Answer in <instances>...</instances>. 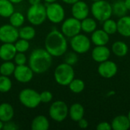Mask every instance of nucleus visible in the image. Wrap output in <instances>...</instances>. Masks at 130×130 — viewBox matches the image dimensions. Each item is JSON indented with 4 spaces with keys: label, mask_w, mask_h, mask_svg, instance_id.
I'll list each match as a JSON object with an SVG mask.
<instances>
[{
    "label": "nucleus",
    "mask_w": 130,
    "mask_h": 130,
    "mask_svg": "<svg viewBox=\"0 0 130 130\" xmlns=\"http://www.w3.org/2000/svg\"><path fill=\"white\" fill-rule=\"evenodd\" d=\"M45 49L52 56L59 57L64 55L68 49L66 37L59 30H53L46 37Z\"/></svg>",
    "instance_id": "1"
},
{
    "label": "nucleus",
    "mask_w": 130,
    "mask_h": 130,
    "mask_svg": "<svg viewBox=\"0 0 130 130\" xmlns=\"http://www.w3.org/2000/svg\"><path fill=\"white\" fill-rule=\"evenodd\" d=\"M53 56L46 49L37 48L30 54L28 66L34 73L42 74L46 72L52 66Z\"/></svg>",
    "instance_id": "2"
},
{
    "label": "nucleus",
    "mask_w": 130,
    "mask_h": 130,
    "mask_svg": "<svg viewBox=\"0 0 130 130\" xmlns=\"http://www.w3.org/2000/svg\"><path fill=\"white\" fill-rule=\"evenodd\" d=\"M91 11L95 20L104 22L110 18L113 14L112 5L106 0H98L94 2L91 7Z\"/></svg>",
    "instance_id": "3"
},
{
    "label": "nucleus",
    "mask_w": 130,
    "mask_h": 130,
    "mask_svg": "<svg viewBox=\"0 0 130 130\" xmlns=\"http://www.w3.org/2000/svg\"><path fill=\"white\" fill-rule=\"evenodd\" d=\"M54 78L57 84L62 86H67L75 78V71L72 66L66 62L61 63L54 71Z\"/></svg>",
    "instance_id": "4"
},
{
    "label": "nucleus",
    "mask_w": 130,
    "mask_h": 130,
    "mask_svg": "<svg viewBox=\"0 0 130 130\" xmlns=\"http://www.w3.org/2000/svg\"><path fill=\"white\" fill-rule=\"evenodd\" d=\"M18 99L22 105L29 109H34L41 103L40 93L30 88L23 89L19 93Z\"/></svg>",
    "instance_id": "5"
},
{
    "label": "nucleus",
    "mask_w": 130,
    "mask_h": 130,
    "mask_svg": "<svg viewBox=\"0 0 130 130\" xmlns=\"http://www.w3.org/2000/svg\"><path fill=\"white\" fill-rule=\"evenodd\" d=\"M27 21L32 25H40L46 19V6L41 3L30 5L27 11Z\"/></svg>",
    "instance_id": "6"
},
{
    "label": "nucleus",
    "mask_w": 130,
    "mask_h": 130,
    "mask_svg": "<svg viewBox=\"0 0 130 130\" xmlns=\"http://www.w3.org/2000/svg\"><path fill=\"white\" fill-rule=\"evenodd\" d=\"M50 118L56 122L64 121L69 115V107L62 101H56L53 102L49 109Z\"/></svg>",
    "instance_id": "7"
},
{
    "label": "nucleus",
    "mask_w": 130,
    "mask_h": 130,
    "mask_svg": "<svg viewBox=\"0 0 130 130\" xmlns=\"http://www.w3.org/2000/svg\"><path fill=\"white\" fill-rule=\"evenodd\" d=\"M46 18L53 24H59L65 19V10L63 7L57 3H46Z\"/></svg>",
    "instance_id": "8"
},
{
    "label": "nucleus",
    "mask_w": 130,
    "mask_h": 130,
    "mask_svg": "<svg viewBox=\"0 0 130 130\" xmlns=\"http://www.w3.org/2000/svg\"><path fill=\"white\" fill-rule=\"evenodd\" d=\"M70 45L74 52L78 54L86 53L91 49V41L85 34H78L71 38Z\"/></svg>",
    "instance_id": "9"
},
{
    "label": "nucleus",
    "mask_w": 130,
    "mask_h": 130,
    "mask_svg": "<svg viewBox=\"0 0 130 130\" xmlns=\"http://www.w3.org/2000/svg\"><path fill=\"white\" fill-rule=\"evenodd\" d=\"M82 31L81 21L76 19L75 18H69L63 21L61 32L69 38H72L74 36L80 34Z\"/></svg>",
    "instance_id": "10"
},
{
    "label": "nucleus",
    "mask_w": 130,
    "mask_h": 130,
    "mask_svg": "<svg viewBox=\"0 0 130 130\" xmlns=\"http://www.w3.org/2000/svg\"><path fill=\"white\" fill-rule=\"evenodd\" d=\"M19 37L17 27L11 24H4L0 27V41L2 43H14Z\"/></svg>",
    "instance_id": "11"
},
{
    "label": "nucleus",
    "mask_w": 130,
    "mask_h": 130,
    "mask_svg": "<svg viewBox=\"0 0 130 130\" xmlns=\"http://www.w3.org/2000/svg\"><path fill=\"white\" fill-rule=\"evenodd\" d=\"M117 65L113 61L109 59L101 62L98 67V74L104 78H111L117 75Z\"/></svg>",
    "instance_id": "12"
},
{
    "label": "nucleus",
    "mask_w": 130,
    "mask_h": 130,
    "mask_svg": "<svg viewBox=\"0 0 130 130\" xmlns=\"http://www.w3.org/2000/svg\"><path fill=\"white\" fill-rule=\"evenodd\" d=\"M34 72L29 66L21 65L17 66L14 71V78L21 83H27L30 82L34 77Z\"/></svg>",
    "instance_id": "13"
},
{
    "label": "nucleus",
    "mask_w": 130,
    "mask_h": 130,
    "mask_svg": "<svg viewBox=\"0 0 130 130\" xmlns=\"http://www.w3.org/2000/svg\"><path fill=\"white\" fill-rule=\"evenodd\" d=\"M90 8L86 2L84 1H78L72 5V17L76 19L82 21L87 18L89 14Z\"/></svg>",
    "instance_id": "14"
},
{
    "label": "nucleus",
    "mask_w": 130,
    "mask_h": 130,
    "mask_svg": "<svg viewBox=\"0 0 130 130\" xmlns=\"http://www.w3.org/2000/svg\"><path fill=\"white\" fill-rule=\"evenodd\" d=\"M111 54L110 49L105 46H95L91 51V58L94 61L101 63L106 60H108Z\"/></svg>",
    "instance_id": "15"
},
{
    "label": "nucleus",
    "mask_w": 130,
    "mask_h": 130,
    "mask_svg": "<svg viewBox=\"0 0 130 130\" xmlns=\"http://www.w3.org/2000/svg\"><path fill=\"white\" fill-rule=\"evenodd\" d=\"M17 50L14 44L10 43H3L0 46V59L3 61H11L14 59Z\"/></svg>",
    "instance_id": "16"
},
{
    "label": "nucleus",
    "mask_w": 130,
    "mask_h": 130,
    "mask_svg": "<svg viewBox=\"0 0 130 130\" xmlns=\"http://www.w3.org/2000/svg\"><path fill=\"white\" fill-rule=\"evenodd\" d=\"M91 41L95 46H105L110 41V35L103 29L95 30L91 33Z\"/></svg>",
    "instance_id": "17"
},
{
    "label": "nucleus",
    "mask_w": 130,
    "mask_h": 130,
    "mask_svg": "<svg viewBox=\"0 0 130 130\" xmlns=\"http://www.w3.org/2000/svg\"><path fill=\"white\" fill-rule=\"evenodd\" d=\"M112 129L128 130L130 128V121L127 116L118 115L113 118L111 122Z\"/></svg>",
    "instance_id": "18"
},
{
    "label": "nucleus",
    "mask_w": 130,
    "mask_h": 130,
    "mask_svg": "<svg viewBox=\"0 0 130 130\" xmlns=\"http://www.w3.org/2000/svg\"><path fill=\"white\" fill-rule=\"evenodd\" d=\"M117 23V32L125 37H130V16L125 15L119 18Z\"/></svg>",
    "instance_id": "19"
},
{
    "label": "nucleus",
    "mask_w": 130,
    "mask_h": 130,
    "mask_svg": "<svg viewBox=\"0 0 130 130\" xmlns=\"http://www.w3.org/2000/svg\"><path fill=\"white\" fill-rule=\"evenodd\" d=\"M69 115L72 120L78 122L85 115V108L79 103H75L69 108Z\"/></svg>",
    "instance_id": "20"
},
{
    "label": "nucleus",
    "mask_w": 130,
    "mask_h": 130,
    "mask_svg": "<svg viewBox=\"0 0 130 130\" xmlns=\"http://www.w3.org/2000/svg\"><path fill=\"white\" fill-rule=\"evenodd\" d=\"M14 108L10 104L2 103L0 104V120L3 123L11 120L14 117Z\"/></svg>",
    "instance_id": "21"
},
{
    "label": "nucleus",
    "mask_w": 130,
    "mask_h": 130,
    "mask_svg": "<svg viewBox=\"0 0 130 130\" xmlns=\"http://www.w3.org/2000/svg\"><path fill=\"white\" fill-rule=\"evenodd\" d=\"M50 127V122L46 117L38 115L34 118L31 123V129L33 130H47Z\"/></svg>",
    "instance_id": "22"
},
{
    "label": "nucleus",
    "mask_w": 130,
    "mask_h": 130,
    "mask_svg": "<svg viewBox=\"0 0 130 130\" xmlns=\"http://www.w3.org/2000/svg\"><path fill=\"white\" fill-rule=\"evenodd\" d=\"M112 52L113 53L118 57H123L127 55L129 52L128 45L123 41H116L112 45Z\"/></svg>",
    "instance_id": "23"
},
{
    "label": "nucleus",
    "mask_w": 130,
    "mask_h": 130,
    "mask_svg": "<svg viewBox=\"0 0 130 130\" xmlns=\"http://www.w3.org/2000/svg\"><path fill=\"white\" fill-rule=\"evenodd\" d=\"M14 11V4L9 0H0V16L9 18Z\"/></svg>",
    "instance_id": "24"
},
{
    "label": "nucleus",
    "mask_w": 130,
    "mask_h": 130,
    "mask_svg": "<svg viewBox=\"0 0 130 130\" xmlns=\"http://www.w3.org/2000/svg\"><path fill=\"white\" fill-rule=\"evenodd\" d=\"M81 27L82 30L87 34H91L97 29V22L96 20L92 18H85L81 21Z\"/></svg>",
    "instance_id": "25"
},
{
    "label": "nucleus",
    "mask_w": 130,
    "mask_h": 130,
    "mask_svg": "<svg viewBox=\"0 0 130 130\" xmlns=\"http://www.w3.org/2000/svg\"><path fill=\"white\" fill-rule=\"evenodd\" d=\"M112 8H113V14L118 18H121L123 16L126 15L128 12V9L123 0L116 1L112 5Z\"/></svg>",
    "instance_id": "26"
},
{
    "label": "nucleus",
    "mask_w": 130,
    "mask_h": 130,
    "mask_svg": "<svg viewBox=\"0 0 130 130\" xmlns=\"http://www.w3.org/2000/svg\"><path fill=\"white\" fill-rule=\"evenodd\" d=\"M18 33L20 38L27 40L28 41L34 39L36 35V30L31 26H24L21 27L18 30Z\"/></svg>",
    "instance_id": "27"
},
{
    "label": "nucleus",
    "mask_w": 130,
    "mask_h": 130,
    "mask_svg": "<svg viewBox=\"0 0 130 130\" xmlns=\"http://www.w3.org/2000/svg\"><path fill=\"white\" fill-rule=\"evenodd\" d=\"M69 90L75 94H80L82 92L85 88V84L83 80L80 78H74L69 84Z\"/></svg>",
    "instance_id": "28"
},
{
    "label": "nucleus",
    "mask_w": 130,
    "mask_h": 130,
    "mask_svg": "<svg viewBox=\"0 0 130 130\" xmlns=\"http://www.w3.org/2000/svg\"><path fill=\"white\" fill-rule=\"evenodd\" d=\"M24 16L22 13L18 11H14L13 14L9 17V22L10 24L12 26L18 28L22 27V25L24 23Z\"/></svg>",
    "instance_id": "29"
},
{
    "label": "nucleus",
    "mask_w": 130,
    "mask_h": 130,
    "mask_svg": "<svg viewBox=\"0 0 130 130\" xmlns=\"http://www.w3.org/2000/svg\"><path fill=\"white\" fill-rule=\"evenodd\" d=\"M103 30L109 35L114 34L117 32V23L114 20L108 18L103 23Z\"/></svg>",
    "instance_id": "30"
},
{
    "label": "nucleus",
    "mask_w": 130,
    "mask_h": 130,
    "mask_svg": "<svg viewBox=\"0 0 130 130\" xmlns=\"http://www.w3.org/2000/svg\"><path fill=\"white\" fill-rule=\"evenodd\" d=\"M15 65L11 61H5L1 66H0V73L2 75L5 76H10L14 73V71L15 69Z\"/></svg>",
    "instance_id": "31"
},
{
    "label": "nucleus",
    "mask_w": 130,
    "mask_h": 130,
    "mask_svg": "<svg viewBox=\"0 0 130 130\" xmlns=\"http://www.w3.org/2000/svg\"><path fill=\"white\" fill-rule=\"evenodd\" d=\"M12 88V82L8 76L0 75V92L6 93L8 92Z\"/></svg>",
    "instance_id": "32"
},
{
    "label": "nucleus",
    "mask_w": 130,
    "mask_h": 130,
    "mask_svg": "<svg viewBox=\"0 0 130 130\" xmlns=\"http://www.w3.org/2000/svg\"><path fill=\"white\" fill-rule=\"evenodd\" d=\"M14 46H15V49H16L17 52H19V53H25V52H27L29 50L30 43H29V41L28 40L21 38L20 40L18 39L15 41Z\"/></svg>",
    "instance_id": "33"
},
{
    "label": "nucleus",
    "mask_w": 130,
    "mask_h": 130,
    "mask_svg": "<svg viewBox=\"0 0 130 130\" xmlns=\"http://www.w3.org/2000/svg\"><path fill=\"white\" fill-rule=\"evenodd\" d=\"M78 56L77 53L75 52H71V53H68L66 55L65 57V62H66L69 65L71 66H74L75 64L77 63L78 62Z\"/></svg>",
    "instance_id": "34"
},
{
    "label": "nucleus",
    "mask_w": 130,
    "mask_h": 130,
    "mask_svg": "<svg viewBox=\"0 0 130 130\" xmlns=\"http://www.w3.org/2000/svg\"><path fill=\"white\" fill-rule=\"evenodd\" d=\"M14 63L17 66H21V65H25L27 62V57L24 54V53H19L17 52L14 57Z\"/></svg>",
    "instance_id": "35"
},
{
    "label": "nucleus",
    "mask_w": 130,
    "mask_h": 130,
    "mask_svg": "<svg viewBox=\"0 0 130 130\" xmlns=\"http://www.w3.org/2000/svg\"><path fill=\"white\" fill-rule=\"evenodd\" d=\"M40 101L41 103H49L53 100V94L49 91H44L41 93H40Z\"/></svg>",
    "instance_id": "36"
},
{
    "label": "nucleus",
    "mask_w": 130,
    "mask_h": 130,
    "mask_svg": "<svg viewBox=\"0 0 130 130\" xmlns=\"http://www.w3.org/2000/svg\"><path fill=\"white\" fill-rule=\"evenodd\" d=\"M19 127L18 126L14 123V122H12L11 120L10 121H8V122H5L3 125V128L2 129L4 130H16L18 129Z\"/></svg>",
    "instance_id": "37"
},
{
    "label": "nucleus",
    "mask_w": 130,
    "mask_h": 130,
    "mask_svg": "<svg viewBox=\"0 0 130 130\" xmlns=\"http://www.w3.org/2000/svg\"><path fill=\"white\" fill-rule=\"evenodd\" d=\"M96 129L98 130H111L112 129V126L111 124L109 123L108 122H101L98 124Z\"/></svg>",
    "instance_id": "38"
},
{
    "label": "nucleus",
    "mask_w": 130,
    "mask_h": 130,
    "mask_svg": "<svg viewBox=\"0 0 130 130\" xmlns=\"http://www.w3.org/2000/svg\"><path fill=\"white\" fill-rule=\"evenodd\" d=\"M78 126L81 129H87L88 127V122L84 117L78 121Z\"/></svg>",
    "instance_id": "39"
},
{
    "label": "nucleus",
    "mask_w": 130,
    "mask_h": 130,
    "mask_svg": "<svg viewBox=\"0 0 130 130\" xmlns=\"http://www.w3.org/2000/svg\"><path fill=\"white\" fill-rule=\"evenodd\" d=\"M29 3L30 5H37V4H40L41 2V0H28Z\"/></svg>",
    "instance_id": "40"
},
{
    "label": "nucleus",
    "mask_w": 130,
    "mask_h": 130,
    "mask_svg": "<svg viewBox=\"0 0 130 130\" xmlns=\"http://www.w3.org/2000/svg\"><path fill=\"white\" fill-rule=\"evenodd\" d=\"M63 2L66 3V4H69V5H73L74 3H75L76 2L79 1V0H62Z\"/></svg>",
    "instance_id": "41"
},
{
    "label": "nucleus",
    "mask_w": 130,
    "mask_h": 130,
    "mask_svg": "<svg viewBox=\"0 0 130 130\" xmlns=\"http://www.w3.org/2000/svg\"><path fill=\"white\" fill-rule=\"evenodd\" d=\"M124 3L128 9V11H130V0H124Z\"/></svg>",
    "instance_id": "42"
},
{
    "label": "nucleus",
    "mask_w": 130,
    "mask_h": 130,
    "mask_svg": "<svg viewBox=\"0 0 130 130\" xmlns=\"http://www.w3.org/2000/svg\"><path fill=\"white\" fill-rule=\"evenodd\" d=\"M11 2H12L13 4H18L20 2H21L23 0H9Z\"/></svg>",
    "instance_id": "43"
},
{
    "label": "nucleus",
    "mask_w": 130,
    "mask_h": 130,
    "mask_svg": "<svg viewBox=\"0 0 130 130\" xmlns=\"http://www.w3.org/2000/svg\"><path fill=\"white\" fill-rule=\"evenodd\" d=\"M57 0H44V2H46V3H53V2H55Z\"/></svg>",
    "instance_id": "44"
},
{
    "label": "nucleus",
    "mask_w": 130,
    "mask_h": 130,
    "mask_svg": "<svg viewBox=\"0 0 130 130\" xmlns=\"http://www.w3.org/2000/svg\"><path fill=\"white\" fill-rule=\"evenodd\" d=\"M3 125H4V123H3L2 120H0V129H2V128H3Z\"/></svg>",
    "instance_id": "45"
},
{
    "label": "nucleus",
    "mask_w": 130,
    "mask_h": 130,
    "mask_svg": "<svg viewBox=\"0 0 130 130\" xmlns=\"http://www.w3.org/2000/svg\"><path fill=\"white\" fill-rule=\"evenodd\" d=\"M127 117H128V118H129V121H130V110L129 111V113H128V115H127Z\"/></svg>",
    "instance_id": "46"
},
{
    "label": "nucleus",
    "mask_w": 130,
    "mask_h": 130,
    "mask_svg": "<svg viewBox=\"0 0 130 130\" xmlns=\"http://www.w3.org/2000/svg\"><path fill=\"white\" fill-rule=\"evenodd\" d=\"M91 1H93V2H96V1H98V0H91Z\"/></svg>",
    "instance_id": "47"
},
{
    "label": "nucleus",
    "mask_w": 130,
    "mask_h": 130,
    "mask_svg": "<svg viewBox=\"0 0 130 130\" xmlns=\"http://www.w3.org/2000/svg\"><path fill=\"white\" fill-rule=\"evenodd\" d=\"M0 75H1V73H0Z\"/></svg>",
    "instance_id": "48"
}]
</instances>
